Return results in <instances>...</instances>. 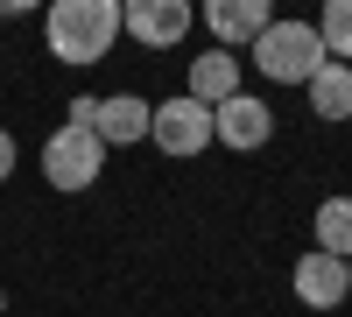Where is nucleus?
I'll return each instance as SVG.
<instances>
[{
    "mask_svg": "<svg viewBox=\"0 0 352 317\" xmlns=\"http://www.w3.org/2000/svg\"><path fill=\"white\" fill-rule=\"evenodd\" d=\"M43 36L50 56H64V64H99L120 36V0H56L43 14Z\"/></svg>",
    "mask_w": 352,
    "mask_h": 317,
    "instance_id": "nucleus-1",
    "label": "nucleus"
},
{
    "mask_svg": "<svg viewBox=\"0 0 352 317\" xmlns=\"http://www.w3.org/2000/svg\"><path fill=\"white\" fill-rule=\"evenodd\" d=\"M247 56H254V71L268 78V85H310L317 71L331 64L324 43H317V28H310V21H282V14L247 43Z\"/></svg>",
    "mask_w": 352,
    "mask_h": 317,
    "instance_id": "nucleus-2",
    "label": "nucleus"
},
{
    "mask_svg": "<svg viewBox=\"0 0 352 317\" xmlns=\"http://www.w3.org/2000/svg\"><path fill=\"white\" fill-rule=\"evenodd\" d=\"M99 169H106V141H99L92 127H71V120H64V127L43 141V177H50L56 190H92Z\"/></svg>",
    "mask_w": 352,
    "mask_h": 317,
    "instance_id": "nucleus-3",
    "label": "nucleus"
},
{
    "mask_svg": "<svg viewBox=\"0 0 352 317\" xmlns=\"http://www.w3.org/2000/svg\"><path fill=\"white\" fill-rule=\"evenodd\" d=\"M148 141H155L162 155H176V162H184V155H204V149H212V106H197V99H184V92L162 99L155 120H148Z\"/></svg>",
    "mask_w": 352,
    "mask_h": 317,
    "instance_id": "nucleus-4",
    "label": "nucleus"
},
{
    "mask_svg": "<svg viewBox=\"0 0 352 317\" xmlns=\"http://www.w3.org/2000/svg\"><path fill=\"white\" fill-rule=\"evenodd\" d=\"M190 21H197L190 0H127V8H120V28H127L134 43H148V50L184 43V36H190Z\"/></svg>",
    "mask_w": 352,
    "mask_h": 317,
    "instance_id": "nucleus-5",
    "label": "nucleus"
},
{
    "mask_svg": "<svg viewBox=\"0 0 352 317\" xmlns=\"http://www.w3.org/2000/svg\"><path fill=\"white\" fill-rule=\"evenodd\" d=\"M268 134H275V113H268V99H254V92H232L226 106H212V141H226L232 155H254Z\"/></svg>",
    "mask_w": 352,
    "mask_h": 317,
    "instance_id": "nucleus-6",
    "label": "nucleus"
},
{
    "mask_svg": "<svg viewBox=\"0 0 352 317\" xmlns=\"http://www.w3.org/2000/svg\"><path fill=\"white\" fill-rule=\"evenodd\" d=\"M268 21H275V14H268V0H212V8H204L212 50H247Z\"/></svg>",
    "mask_w": 352,
    "mask_h": 317,
    "instance_id": "nucleus-7",
    "label": "nucleus"
},
{
    "mask_svg": "<svg viewBox=\"0 0 352 317\" xmlns=\"http://www.w3.org/2000/svg\"><path fill=\"white\" fill-rule=\"evenodd\" d=\"M148 120H155L148 99L113 92V99H99V113H92V134L106 141V149H134V141H148Z\"/></svg>",
    "mask_w": 352,
    "mask_h": 317,
    "instance_id": "nucleus-8",
    "label": "nucleus"
},
{
    "mask_svg": "<svg viewBox=\"0 0 352 317\" xmlns=\"http://www.w3.org/2000/svg\"><path fill=\"white\" fill-rule=\"evenodd\" d=\"M296 296H303L310 310H324V317H331V310L345 303V261H331V254H317V247H310L303 261H296Z\"/></svg>",
    "mask_w": 352,
    "mask_h": 317,
    "instance_id": "nucleus-9",
    "label": "nucleus"
},
{
    "mask_svg": "<svg viewBox=\"0 0 352 317\" xmlns=\"http://www.w3.org/2000/svg\"><path fill=\"white\" fill-rule=\"evenodd\" d=\"M232 92H240V56H232V50H204V56H190V92H184V99H197V106H226Z\"/></svg>",
    "mask_w": 352,
    "mask_h": 317,
    "instance_id": "nucleus-10",
    "label": "nucleus"
},
{
    "mask_svg": "<svg viewBox=\"0 0 352 317\" xmlns=\"http://www.w3.org/2000/svg\"><path fill=\"white\" fill-rule=\"evenodd\" d=\"M303 92H310V113H317V120H352V64H324Z\"/></svg>",
    "mask_w": 352,
    "mask_h": 317,
    "instance_id": "nucleus-11",
    "label": "nucleus"
},
{
    "mask_svg": "<svg viewBox=\"0 0 352 317\" xmlns=\"http://www.w3.org/2000/svg\"><path fill=\"white\" fill-rule=\"evenodd\" d=\"M317 254L352 261V197H324L317 205Z\"/></svg>",
    "mask_w": 352,
    "mask_h": 317,
    "instance_id": "nucleus-12",
    "label": "nucleus"
},
{
    "mask_svg": "<svg viewBox=\"0 0 352 317\" xmlns=\"http://www.w3.org/2000/svg\"><path fill=\"white\" fill-rule=\"evenodd\" d=\"M310 28H317V43H324L331 64H345V56H352V0H324V14H317Z\"/></svg>",
    "mask_w": 352,
    "mask_h": 317,
    "instance_id": "nucleus-13",
    "label": "nucleus"
},
{
    "mask_svg": "<svg viewBox=\"0 0 352 317\" xmlns=\"http://www.w3.org/2000/svg\"><path fill=\"white\" fill-rule=\"evenodd\" d=\"M8 177H14V134L0 127V184H8Z\"/></svg>",
    "mask_w": 352,
    "mask_h": 317,
    "instance_id": "nucleus-14",
    "label": "nucleus"
},
{
    "mask_svg": "<svg viewBox=\"0 0 352 317\" xmlns=\"http://www.w3.org/2000/svg\"><path fill=\"white\" fill-rule=\"evenodd\" d=\"M345 296H352V261H345Z\"/></svg>",
    "mask_w": 352,
    "mask_h": 317,
    "instance_id": "nucleus-15",
    "label": "nucleus"
},
{
    "mask_svg": "<svg viewBox=\"0 0 352 317\" xmlns=\"http://www.w3.org/2000/svg\"><path fill=\"white\" fill-rule=\"evenodd\" d=\"M0 310H8V289H0Z\"/></svg>",
    "mask_w": 352,
    "mask_h": 317,
    "instance_id": "nucleus-16",
    "label": "nucleus"
}]
</instances>
